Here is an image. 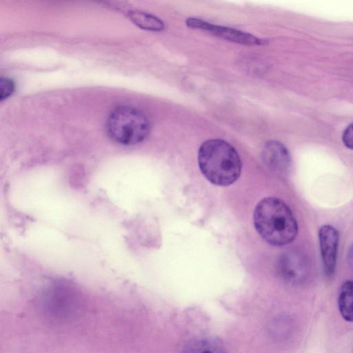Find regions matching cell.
<instances>
[{
  "instance_id": "6da1fadb",
  "label": "cell",
  "mask_w": 353,
  "mask_h": 353,
  "mask_svg": "<svg viewBox=\"0 0 353 353\" xmlns=\"http://www.w3.org/2000/svg\"><path fill=\"white\" fill-rule=\"evenodd\" d=\"M256 230L269 244L283 246L292 242L298 233V223L289 206L276 197H265L254 212Z\"/></svg>"
},
{
  "instance_id": "7a4b0ae2",
  "label": "cell",
  "mask_w": 353,
  "mask_h": 353,
  "mask_svg": "<svg viewBox=\"0 0 353 353\" xmlns=\"http://www.w3.org/2000/svg\"><path fill=\"white\" fill-rule=\"evenodd\" d=\"M198 162L204 176L216 185H229L241 174V162L237 152L221 139L203 142L199 150Z\"/></svg>"
},
{
  "instance_id": "3957f363",
  "label": "cell",
  "mask_w": 353,
  "mask_h": 353,
  "mask_svg": "<svg viewBox=\"0 0 353 353\" xmlns=\"http://www.w3.org/2000/svg\"><path fill=\"white\" fill-rule=\"evenodd\" d=\"M106 127L110 138L123 145L140 143L150 132V123L145 115L130 106H120L112 110Z\"/></svg>"
},
{
  "instance_id": "277c9868",
  "label": "cell",
  "mask_w": 353,
  "mask_h": 353,
  "mask_svg": "<svg viewBox=\"0 0 353 353\" xmlns=\"http://www.w3.org/2000/svg\"><path fill=\"white\" fill-rule=\"evenodd\" d=\"M81 307V300L76 292L63 285L52 288L44 296V308L49 315L68 319L76 315Z\"/></svg>"
},
{
  "instance_id": "5b68a950",
  "label": "cell",
  "mask_w": 353,
  "mask_h": 353,
  "mask_svg": "<svg viewBox=\"0 0 353 353\" xmlns=\"http://www.w3.org/2000/svg\"><path fill=\"white\" fill-rule=\"evenodd\" d=\"M277 272L286 282L292 284L303 283L309 274L306 257L297 250L283 252L278 259Z\"/></svg>"
},
{
  "instance_id": "8992f818",
  "label": "cell",
  "mask_w": 353,
  "mask_h": 353,
  "mask_svg": "<svg viewBox=\"0 0 353 353\" xmlns=\"http://www.w3.org/2000/svg\"><path fill=\"white\" fill-rule=\"evenodd\" d=\"M185 23L189 28L208 31L217 37L233 42L245 45H261L265 43L264 39H261L249 33L232 28L212 24L200 19L188 18Z\"/></svg>"
},
{
  "instance_id": "52a82bcc",
  "label": "cell",
  "mask_w": 353,
  "mask_h": 353,
  "mask_svg": "<svg viewBox=\"0 0 353 353\" xmlns=\"http://www.w3.org/2000/svg\"><path fill=\"white\" fill-rule=\"evenodd\" d=\"M319 241L324 272L331 276L336 270L339 242L338 230L331 225H322L319 230Z\"/></svg>"
},
{
  "instance_id": "ba28073f",
  "label": "cell",
  "mask_w": 353,
  "mask_h": 353,
  "mask_svg": "<svg viewBox=\"0 0 353 353\" xmlns=\"http://www.w3.org/2000/svg\"><path fill=\"white\" fill-rule=\"evenodd\" d=\"M261 159L266 168L278 174L285 173L290 165L288 150L276 141H270L265 144L261 152Z\"/></svg>"
},
{
  "instance_id": "9c48e42d",
  "label": "cell",
  "mask_w": 353,
  "mask_h": 353,
  "mask_svg": "<svg viewBox=\"0 0 353 353\" xmlns=\"http://www.w3.org/2000/svg\"><path fill=\"white\" fill-rule=\"evenodd\" d=\"M182 353H226L222 341L214 336H202L190 341Z\"/></svg>"
},
{
  "instance_id": "30bf717a",
  "label": "cell",
  "mask_w": 353,
  "mask_h": 353,
  "mask_svg": "<svg viewBox=\"0 0 353 353\" xmlns=\"http://www.w3.org/2000/svg\"><path fill=\"white\" fill-rule=\"evenodd\" d=\"M338 307L343 319L353 322V280L345 281L338 296Z\"/></svg>"
},
{
  "instance_id": "8fae6325",
  "label": "cell",
  "mask_w": 353,
  "mask_h": 353,
  "mask_svg": "<svg viewBox=\"0 0 353 353\" xmlns=\"http://www.w3.org/2000/svg\"><path fill=\"white\" fill-rule=\"evenodd\" d=\"M128 17L139 27L152 31H161L164 28L163 22L157 17L139 10L128 12Z\"/></svg>"
},
{
  "instance_id": "7c38bea8",
  "label": "cell",
  "mask_w": 353,
  "mask_h": 353,
  "mask_svg": "<svg viewBox=\"0 0 353 353\" xmlns=\"http://www.w3.org/2000/svg\"><path fill=\"white\" fill-rule=\"evenodd\" d=\"M1 100L8 98L14 90V83L8 77H1L0 80Z\"/></svg>"
},
{
  "instance_id": "4fadbf2b",
  "label": "cell",
  "mask_w": 353,
  "mask_h": 353,
  "mask_svg": "<svg viewBox=\"0 0 353 353\" xmlns=\"http://www.w3.org/2000/svg\"><path fill=\"white\" fill-rule=\"evenodd\" d=\"M342 141L347 148L353 150V123L349 125L344 130Z\"/></svg>"
},
{
  "instance_id": "5bb4252c",
  "label": "cell",
  "mask_w": 353,
  "mask_h": 353,
  "mask_svg": "<svg viewBox=\"0 0 353 353\" xmlns=\"http://www.w3.org/2000/svg\"><path fill=\"white\" fill-rule=\"evenodd\" d=\"M348 265L353 270V243L350 246L347 253Z\"/></svg>"
}]
</instances>
